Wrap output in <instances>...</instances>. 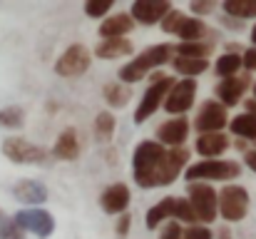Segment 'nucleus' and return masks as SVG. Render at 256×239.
Wrapping results in <instances>:
<instances>
[{"label":"nucleus","mask_w":256,"mask_h":239,"mask_svg":"<svg viewBox=\"0 0 256 239\" xmlns=\"http://www.w3.org/2000/svg\"><path fill=\"white\" fill-rule=\"evenodd\" d=\"M186 162H189V150L186 147L167 150L164 145H160L154 140H144L134 147L132 174H134V182L140 187L154 189V187L172 184L179 177V172Z\"/></svg>","instance_id":"f257e3e1"},{"label":"nucleus","mask_w":256,"mask_h":239,"mask_svg":"<svg viewBox=\"0 0 256 239\" xmlns=\"http://www.w3.org/2000/svg\"><path fill=\"white\" fill-rule=\"evenodd\" d=\"M170 55H172V48L167 45V43H162V45H152V48H147L142 55H137L132 63H127V65L120 70V80H122L124 85L140 82L147 73L162 68L164 63H170Z\"/></svg>","instance_id":"f03ea898"},{"label":"nucleus","mask_w":256,"mask_h":239,"mask_svg":"<svg viewBox=\"0 0 256 239\" xmlns=\"http://www.w3.org/2000/svg\"><path fill=\"white\" fill-rule=\"evenodd\" d=\"M242 174V164L234 159H204V162H194L186 167L184 179L186 182H226V179H236Z\"/></svg>","instance_id":"7ed1b4c3"},{"label":"nucleus","mask_w":256,"mask_h":239,"mask_svg":"<svg viewBox=\"0 0 256 239\" xmlns=\"http://www.w3.org/2000/svg\"><path fill=\"white\" fill-rule=\"evenodd\" d=\"M176 80L170 78V75H154L152 78V85L147 87V92L142 95V102L137 105V110H134V122H144V120H150L160 107H162V102L167 100V95H170L172 85H174Z\"/></svg>","instance_id":"20e7f679"},{"label":"nucleus","mask_w":256,"mask_h":239,"mask_svg":"<svg viewBox=\"0 0 256 239\" xmlns=\"http://www.w3.org/2000/svg\"><path fill=\"white\" fill-rule=\"evenodd\" d=\"M186 199L192 202V207L196 212V219L202 224H209V222L216 219V214H219V194L214 192L212 184L192 182L189 189H186Z\"/></svg>","instance_id":"39448f33"},{"label":"nucleus","mask_w":256,"mask_h":239,"mask_svg":"<svg viewBox=\"0 0 256 239\" xmlns=\"http://www.w3.org/2000/svg\"><path fill=\"white\" fill-rule=\"evenodd\" d=\"M249 212V192L242 184H226L219 192V214L226 222H242Z\"/></svg>","instance_id":"423d86ee"},{"label":"nucleus","mask_w":256,"mask_h":239,"mask_svg":"<svg viewBox=\"0 0 256 239\" xmlns=\"http://www.w3.org/2000/svg\"><path fill=\"white\" fill-rule=\"evenodd\" d=\"M12 219L18 222V227H20L22 232H30V234H35L38 239H48L55 232V217H52L48 209H42V207L20 209Z\"/></svg>","instance_id":"0eeeda50"},{"label":"nucleus","mask_w":256,"mask_h":239,"mask_svg":"<svg viewBox=\"0 0 256 239\" xmlns=\"http://www.w3.org/2000/svg\"><path fill=\"white\" fill-rule=\"evenodd\" d=\"M90 65H92V53L87 50L85 45L75 43V45H70V48L58 58L55 73H58L60 78H80L82 73L90 70Z\"/></svg>","instance_id":"6e6552de"},{"label":"nucleus","mask_w":256,"mask_h":239,"mask_svg":"<svg viewBox=\"0 0 256 239\" xmlns=\"http://www.w3.org/2000/svg\"><path fill=\"white\" fill-rule=\"evenodd\" d=\"M2 155L15 164H42L48 159V150H42L22 137H8L2 142Z\"/></svg>","instance_id":"1a4fd4ad"},{"label":"nucleus","mask_w":256,"mask_h":239,"mask_svg":"<svg viewBox=\"0 0 256 239\" xmlns=\"http://www.w3.org/2000/svg\"><path fill=\"white\" fill-rule=\"evenodd\" d=\"M224 125H229V117H226V107L216 100H206L202 105V110L196 112V120H194V127L199 130V135H212V132H222Z\"/></svg>","instance_id":"9d476101"},{"label":"nucleus","mask_w":256,"mask_h":239,"mask_svg":"<svg viewBox=\"0 0 256 239\" xmlns=\"http://www.w3.org/2000/svg\"><path fill=\"white\" fill-rule=\"evenodd\" d=\"M194 97H196V82L192 78L179 80V82L172 85L170 95L164 100V110L170 115H182L184 117V112L194 105Z\"/></svg>","instance_id":"9b49d317"},{"label":"nucleus","mask_w":256,"mask_h":239,"mask_svg":"<svg viewBox=\"0 0 256 239\" xmlns=\"http://www.w3.org/2000/svg\"><path fill=\"white\" fill-rule=\"evenodd\" d=\"M172 10V5L167 0H137L132 3V20L142 23V25H157L160 20L167 18V13Z\"/></svg>","instance_id":"f8f14e48"},{"label":"nucleus","mask_w":256,"mask_h":239,"mask_svg":"<svg viewBox=\"0 0 256 239\" xmlns=\"http://www.w3.org/2000/svg\"><path fill=\"white\" fill-rule=\"evenodd\" d=\"M130 199H132L130 187L122 184V182H114L100 194V207L107 214H124L127 207H130Z\"/></svg>","instance_id":"ddd939ff"},{"label":"nucleus","mask_w":256,"mask_h":239,"mask_svg":"<svg viewBox=\"0 0 256 239\" xmlns=\"http://www.w3.org/2000/svg\"><path fill=\"white\" fill-rule=\"evenodd\" d=\"M249 85H252V78H249V75L226 78L214 87V92H216V97L222 100L224 107H234V105H239V100L244 97V92L249 90Z\"/></svg>","instance_id":"4468645a"},{"label":"nucleus","mask_w":256,"mask_h":239,"mask_svg":"<svg viewBox=\"0 0 256 239\" xmlns=\"http://www.w3.org/2000/svg\"><path fill=\"white\" fill-rule=\"evenodd\" d=\"M186 135H189V120H186V117H172L164 125L157 127V140H160V145L184 147Z\"/></svg>","instance_id":"2eb2a0df"},{"label":"nucleus","mask_w":256,"mask_h":239,"mask_svg":"<svg viewBox=\"0 0 256 239\" xmlns=\"http://www.w3.org/2000/svg\"><path fill=\"white\" fill-rule=\"evenodd\" d=\"M132 28H134V20H132L130 13H114V15H110V18H104L100 23V38L102 40L124 38Z\"/></svg>","instance_id":"dca6fc26"},{"label":"nucleus","mask_w":256,"mask_h":239,"mask_svg":"<svg viewBox=\"0 0 256 239\" xmlns=\"http://www.w3.org/2000/svg\"><path fill=\"white\" fill-rule=\"evenodd\" d=\"M12 194L18 202H25V204H40L48 199V187L42 182H35V179H20L15 182L12 187Z\"/></svg>","instance_id":"f3484780"},{"label":"nucleus","mask_w":256,"mask_h":239,"mask_svg":"<svg viewBox=\"0 0 256 239\" xmlns=\"http://www.w3.org/2000/svg\"><path fill=\"white\" fill-rule=\"evenodd\" d=\"M229 150V137L224 132H212V135H199L196 140V152L206 159H219Z\"/></svg>","instance_id":"a211bd4d"},{"label":"nucleus","mask_w":256,"mask_h":239,"mask_svg":"<svg viewBox=\"0 0 256 239\" xmlns=\"http://www.w3.org/2000/svg\"><path fill=\"white\" fill-rule=\"evenodd\" d=\"M52 155L58 159H62V162L78 159V155H80V140H78V132L72 127H68V130H62L58 135L55 147H52Z\"/></svg>","instance_id":"6ab92c4d"},{"label":"nucleus","mask_w":256,"mask_h":239,"mask_svg":"<svg viewBox=\"0 0 256 239\" xmlns=\"http://www.w3.org/2000/svg\"><path fill=\"white\" fill-rule=\"evenodd\" d=\"M134 53V45L127 38H112V40H102L94 48V55L102 60H117V58H127Z\"/></svg>","instance_id":"aec40b11"},{"label":"nucleus","mask_w":256,"mask_h":239,"mask_svg":"<svg viewBox=\"0 0 256 239\" xmlns=\"http://www.w3.org/2000/svg\"><path fill=\"white\" fill-rule=\"evenodd\" d=\"M174 202H176V197H164L147 212V229H160L162 222L174 219Z\"/></svg>","instance_id":"412c9836"},{"label":"nucleus","mask_w":256,"mask_h":239,"mask_svg":"<svg viewBox=\"0 0 256 239\" xmlns=\"http://www.w3.org/2000/svg\"><path fill=\"white\" fill-rule=\"evenodd\" d=\"M114 127H117V120H114L112 112H107V110L97 112V117H94V137H97V142H102V145L110 142L112 135H114Z\"/></svg>","instance_id":"4be33fe9"},{"label":"nucleus","mask_w":256,"mask_h":239,"mask_svg":"<svg viewBox=\"0 0 256 239\" xmlns=\"http://www.w3.org/2000/svg\"><path fill=\"white\" fill-rule=\"evenodd\" d=\"M229 130L242 137V140H256V117L244 112V115H236L232 122H229Z\"/></svg>","instance_id":"5701e85b"},{"label":"nucleus","mask_w":256,"mask_h":239,"mask_svg":"<svg viewBox=\"0 0 256 239\" xmlns=\"http://www.w3.org/2000/svg\"><path fill=\"white\" fill-rule=\"evenodd\" d=\"M224 13L234 20H246V18H256V0H226Z\"/></svg>","instance_id":"b1692460"},{"label":"nucleus","mask_w":256,"mask_h":239,"mask_svg":"<svg viewBox=\"0 0 256 239\" xmlns=\"http://www.w3.org/2000/svg\"><path fill=\"white\" fill-rule=\"evenodd\" d=\"M130 97H132L130 85H124V82H107L104 85V100L112 107H124L130 102Z\"/></svg>","instance_id":"393cba45"},{"label":"nucleus","mask_w":256,"mask_h":239,"mask_svg":"<svg viewBox=\"0 0 256 239\" xmlns=\"http://www.w3.org/2000/svg\"><path fill=\"white\" fill-rule=\"evenodd\" d=\"M242 68H244V65H242V55H236V53H224V55L216 60V65H214L216 75L222 80L236 78V73H239Z\"/></svg>","instance_id":"a878e982"},{"label":"nucleus","mask_w":256,"mask_h":239,"mask_svg":"<svg viewBox=\"0 0 256 239\" xmlns=\"http://www.w3.org/2000/svg\"><path fill=\"white\" fill-rule=\"evenodd\" d=\"M204 33H206V25H204L199 18H189V15H186L176 35H179L184 43H199Z\"/></svg>","instance_id":"bb28decb"},{"label":"nucleus","mask_w":256,"mask_h":239,"mask_svg":"<svg viewBox=\"0 0 256 239\" xmlns=\"http://www.w3.org/2000/svg\"><path fill=\"white\" fill-rule=\"evenodd\" d=\"M172 65H174V70H176L179 75L192 78V80H194V75H202V73L209 68L206 60H192V58H179V55L172 60Z\"/></svg>","instance_id":"cd10ccee"},{"label":"nucleus","mask_w":256,"mask_h":239,"mask_svg":"<svg viewBox=\"0 0 256 239\" xmlns=\"http://www.w3.org/2000/svg\"><path fill=\"white\" fill-rule=\"evenodd\" d=\"M212 50H214V43H182L176 48V55L192 58V60H206Z\"/></svg>","instance_id":"c85d7f7f"},{"label":"nucleus","mask_w":256,"mask_h":239,"mask_svg":"<svg viewBox=\"0 0 256 239\" xmlns=\"http://www.w3.org/2000/svg\"><path fill=\"white\" fill-rule=\"evenodd\" d=\"M22 120H25V112L20 107H2L0 110V125L2 127H10V130L22 127Z\"/></svg>","instance_id":"c756f323"},{"label":"nucleus","mask_w":256,"mask_h":239,"mask_svg":"<svg viewBox=\"0 0 256 239\" xmlns=\"http://www.w3.org/2000/svg\"><path fill=\"white\" fill-rule=\"evenodd\" d=\"M174 219L176 222H199L192 202L189 199H182V197H176V202H174Z\"/></svg>","instance_id":"7c9ffc66"},{"label":"nucleus","mask_w":256,"mask_h":239,"mask_svg":"<svg viewBox=\"0 0 256 239\" xmlns=\"http://www.w3.org/2000/svg\"><path fill=\"white\" fill-rule=\"evenodd\" d=\"M184 18H186V15H184L182 10H174V8H172L170 13H167V18L162 20V30H164L167 35H176L179 28H182V23H184Z\"/></svg>","instance_id":"2f4dec72"},{"label":"nucleus","mask_w":256,"mask_h":239,"mask_svg":"<svg viewBox=\"0 0 256 239\" xmlns=\"http://www.w3.org/2000/svg\"><path fill=\"white\" fill-rule=\"evenodd\" d=\"M112 8V0H87L85 3V15L87 18H104Z\"/></svg>","instance_id":"473e14b6"},{"label":"nucleus","mask_w":256,"mask_h":239,"mask_svg":"<svg viewBox=\"0 0 256 239\" xmlns=\"http://www.w3.org/2000/svg\"><path fill=\"white\" fill-rule=\"evenodd\" d=\"M0 239H25V232L15 219H0Z\"/></svg>","instance_id":"72a5a7b5"},{"label":"nucleus","mask_w":256,"mask_h":239,"mask_svg":"<svg viewBox=\"0 0 256 239\" xmlns=\"http://www.w3.org/2000/svg\"><path fill=\"white\" fill-rule=\"evenodd\" d=\"M184 239H214V234L206 224H189L184 229Z\"/></svg>","instance_id":"f704fd0d"},{"label":"nucleus","mask_w":256,"mask_h":239,"mask_svg":"<svg viewBox=\"0 0 256 239\" xmlns=\"http://www.w3.org/2000/svg\"><path fill=\"white\" fill-rule=\"evenodd\" d=\"M160 239H184V229H182V224H179V222H170V224L162 229Z\"/></svg>","instance_id":"c9c22d12"},{"label":"nucleus","mask_w":256,"mask_h":239,"mask_svg":"<svg viewBox=\"0 0 256 239\" xmlns=\"http://www.w3.org/2000/svg\"><path fill=\"white\" fill-rule=\"evenodd\" d=\"M242 65H244L246 73H254L256 70V48L254 45L244 50V55H242Z\"/></svg>","instance_id":"e433bc0d"},{"label":"nucleus","mask_w":256,"mask_h":239,"mask_svg":"<svg viewBox=\"0 0 256 239\" xmlns=\"http://www.w3.org/2000/svg\"><path fill=\"white\" fill-rule=\"evenodd\" d=\"M214 8H216V3H212V0H196V3H192V13L194 15H209Z\"/></svg>","instance_id":"4c0bfd02"},{"label":"nucleus","mask_w":256,"mask_h":239,"mask_svg":"<svg viewBox=\"0 0 256 239\" xmlns=\"http://www.w3.org/2000/svg\"><path fill=\"white\" fill-rule=\"evenodd\" d=\"M130 222H132V217L124 212V214L120 217V222H117V234H120V237H124V234L130 232Z\"/></svg>","instance_id":"58836bf2"},{"label":"nucleus","mask_w":256,"mask_h":239,"mask_svg":"<svg viewBox=\"0 0 256 239\" xmlns=\"http://www.w3.org/2000/svg\"><path fill=\"white\" fill-rule=\"evenodd\" d=\"M244 162H246V167L256 172V150H246V155H244Z\"/></svg>","instance_id":"ea45409f"},{"label":"nucleus","mask_w":256,"mask_h":239,"mask_svg":"<svg viewBox=\"0 0 256 239\" xmlns=\"http://www.w3.org/2000/svg\"><path fill=\"white\" fill-rule=\"evenodd\" d=\"M246 112L256 117V100H246Z\"/></svg>","instance_id":"a19ab883"},{"label":"nucleus","mask_w":256,"mask_h":239,"mask_svg":"<svg viewBox=\"0 0 256 239\" xmlns=\"http://www.w3.org/2000/svg\"><path fill=\"white\" fill-rule=\"evenodd\" d=\"M216 239H232V232H229V229L224 227V229L219 232V237H216Z\"/></svg>","instance_id":"79ce46f5"},{"label":"nucleus","mask_w":256,"mask_h":239,"mask_svg":"<svg viewBox=\"0 0 256 239\" xmlns=\"http://www.w3.org/2000/svg\"><path fill=\"white\" fill-rule=\"evenodd\" d=\"M252 43H254V48H256V25L252 28Z\"/></svg>","instance_id":"37998d69"},{"label":"nucleus","mask_w":256,"mask_h":239,"mask_svg":"<svg viewBox=\"0 0 256 239\" xmlns=\"http://www.w3.org/2000/svg\"><path fill=\"white\" fill-rule=\"evenodd\" d=\"M252 90H254V100H256V82H254V85H252Z\"/></svg>","instance_id":"c03bdc74"},{"label":"nucleus","mask_w":256,"mask_h":239,"mask_svg":"<svg viewBox=\"0 0 256 239\" xmlns=\"http://www.w3.org/2000/svg\"><path fill=\"white\" fill-rule=\"evenodd\" d=\"M0 219H2V212H0Z\"/></svg>","instance_id":"a18cd8bd"}]
</instances>
